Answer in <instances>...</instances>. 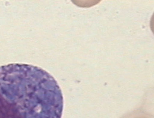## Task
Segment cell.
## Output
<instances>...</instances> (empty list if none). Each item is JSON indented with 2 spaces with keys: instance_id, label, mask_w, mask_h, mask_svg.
Wrapping results in <instances>:
<instances>
[{
  "instance_id": "1",
  "label": "cell",
  "mask_w": 154,
  "mask_h": 118,
  "mask_svg": "<svg viewBox=\"0 0 154 118\" xmlns=\"http://www.w3.org/2000/svg\"><path fill=\"white\" fill-rule=\"evenodd\" d=\"M64 99L57 81L37 66H0V118H62Z\"/></svg>"
}]
</instances>
